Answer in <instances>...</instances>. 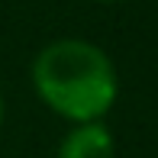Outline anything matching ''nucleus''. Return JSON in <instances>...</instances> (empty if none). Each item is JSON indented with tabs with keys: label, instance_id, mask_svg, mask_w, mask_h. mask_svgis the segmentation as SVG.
Segmentation results:
<instances>
[{
	"label": "nucleus",
	"instance_id": "obj_2",
	"mask_svg": "<svg viewBox=\"0 0 158 158\" xmlns=\"http://www.w3.org/2000/svg\"><path fill=\"white\" fill-rule=\"evenodd\" d=\"M55 158H116V142L103 123H81L61 135Z\"/></svg>",
	"mask_w": 158,
	"mask_h": 158
},
{
	"label": "nucleus",
	"instance_id": "obj_4",
	"mask_svg": "<svg viewBox=\"0 0 158 158\" xmlns=\"http://www.w3.org/2000/svg\"><path fill=\"white\" fill-rule=\"evenodd\" d=\"M100 3H123V0H100Z\"/></svg>",
	"mask_w": 158,
	"mask_h": 158
},
{
	"label": "nucleus",
	"instance_id": "obj_3",
	"mask_svg": "<svg viewBox=\"0 0 158 158\" xmlns=\"http://www.w3.org/2000/svg\"><path fill=\"white\" fill-rule=\"evenodd\" d=\"M3 119H6V103H3V94H0V126H3Z\"/></svg>",
	"mask_w": 158,
	"mask_h": 158
},
{
	"label": "nucleus",
	"instance_id": "obj_1",
	"mask_svg": "<svg viewBox=\"0 0 158 158\" xmlns=\"http://www.w3.org/2000/svg\"><path fill=\"white\" fill-rule=\"evenodd\" d=\"M39 100L71 126L103 123L119 97V77L110 55L87 39H55L29 68Z\"/></svg>",
	"mask_w": 158,
	"mask_h": 158
}]
</instances>
